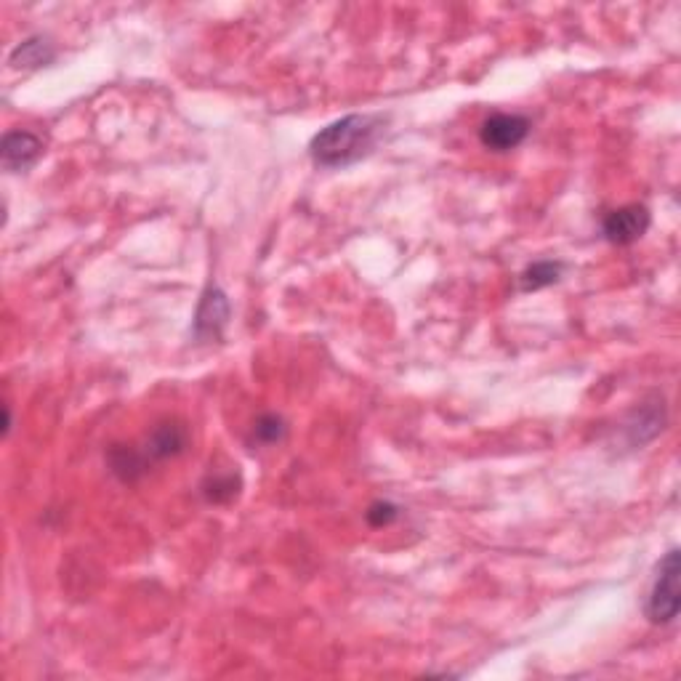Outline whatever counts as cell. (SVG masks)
Listing matches in <instances>:
<instances>
[{"instance_id": "2", "label": "cell", "mask_w": 681, "mask_h": 681, "mask_svg": "<svg viewBox=\"0 0 681 681\" xmlns=\"http://www.w3.org/2000/svg\"><path fill=\"white\" fill-rule=\"evenodd\" d=\"M681 554L679 548H671L658 564V575H655V583L650 588V596H647V618L655 623V626H668L679 618L681 610Z\"/></svg>"}, {"instance_id": "5", "label": "cell", "mask_w": 681, "mask_h": 681, "mask_svg": "<svg viewBox=\"0 0 681 681\" xmlns=\"http://www.w3.org/2000/svg\"><path fill=\"white\" fill-rule=\"evenodd\" d=\"M650 224V211L644 205H623V208H615L604 216L602 235L612 245H631L647 235Z\"/></svg>"}, {"instance_id": "11", "label": "cell", "mask_w": 681, "mask_h": 681, "mask_svg": "<svg viewBox=\"0 0 681 681\" xmlns=\"http://www.w3.org/2000/svg\"><path fill=\"white\" fill-rule=\"evenodd\" d=\"M240 487H243V479H240V474H235V471H227V474H208V477L203 479V485H200V493H203V498L208 503H229L235 501L237 495H240Z\"/></svg>"}, {"instance_id": "13", "label": "cell", "mask_w": 681, "mask_h": 681, "mask_svg": "<svg viewBox=\"0 0 681 681\" xmlns=\"http://www.w3.org/2000/svg\"><path fill=\"white\" fill-rule=\"evenodd\" d=\"M285 434H288L285 418L277 413H264L256 418V423H253L251 439L261 447H272V445H280L282 439H285Z\"/></svg>"}, {"instance_id": "1", "label": "cell", "mask_w": 681, "mask_h": 681, "mask_svg": "<svg viewBox=\"0 0 681 681\" xmlns=\"http://www.w3.org/2000/svg\"><path fill=\"white\" fill-rule=\"evenodd\" d=\"M384 131V115H346L314 136L309 144V157L320 168H346L368 157Z\"/></svg>"}, {"instance_id": "4", "label": "cell", "mask_w": 681, "mask_h": 681, "mask_svg": "<svg viewBox=\"0 0 681 681\" xmlns=\"http://www.w3.org/2000/svg\"><path fill=\"white\" fill-rule=\"evenodd\" d=\"M527 134H530V120L525 115L495 112L479 128V141H482V147L493 149V152H511L527 139Z\"/></svg>"}, {"instance_id": "14", "label": "cell", "mask_w": 681, "mask_h": 681, "mask_svg": "<svg viewBox=\"0 0 681 681\" xmlns=\"http://www.w3.org/2000/svg\"><path fill=\"white\" fill-rule=\"evenodd\" d=\"M365 519H368L370 527L381 530V527L394 525V522L400 519V509H397L392 501H376V503H370V506H368V511H365Z\"/></svg>"}, {"instance_id": "12", "label": "cell", "mask_w": 681, "mask_h": 681, "mask_svg": "<svg viewBox=\"0 0 681 681\" xmlns=\"http://www.w3.org/2000/svg\"><path fill=\"white\" fill-rule=\"evenodd\" d=\"M564 264L562 261H535L525 272L519 274V288L525 293H533V290H543L548 285L562 280Z\"/></svg>"}, {"instance_id": "3", "label": "cell", "mask_w": 681, "mask_h": 681, "mask_svg": "<svg viewBox=\"0 0 681 681\" xmlns=\"http://www.w3.org/2000/svg\"><path fill=\"white\" fill-rule=\"evenodd\" d=\"M229 314H232V306H229L227 293L216 285L205 290L200 304H197L195 322H192V333L200 344H211V341H219L224 328H227Z\"/></svg>"}, {"instance_id": "9", "label": "cell", "mask_w": 681, "mask_h": 681, "mask_svg": "<svg viewBox=\"0 0 681 681\" xmlns=\"http://www.w3.org/2000/svg\"><path fill=\"white\" fill-rule=\"evenodd\" d=\"M107 461H110L112 474L123 482H136L149 471V458L144 455V450H136V447H126V445H115L110 447L107 453Z\"/></svg>"}, {"instance_id": "7", "label": "cell", "mask_w": 681, "mask_h": 681, "mask_svg": "<svg viewBox=\"0 0 681 681\" xmlns=\"http://www.w3.org/2000/svg\"><path fill=\"white\" fill-rule=\"evenodd\" d=\"M184 447H187V429L176 421H165L149 434L144 455L149 458V463H155L184 453Z\"/></svg>"}, {"instance_id": "6", "label": "cell", "mask_w": 681, "mask_h": 681, "mask_svg": "<svg viewBox=\"0 0 681 681\" xmlns=\"http://www.w3.org/2000/svg\"><path fill=\"white\" fill-rule=\"evenodd\" d=\"M43 155V141L30 131H8L0 141V163L8 173L30 171Z\"/></svg>"}, {"instance_id": "10", "label": "cell", "mask_w": 681, "mask_h": 681, "mask_svg": "<svg viewBox=\"0 0 681 681\" xmlns=\"http://www.w3.org/2000/svg\"><path fill=\"white\" fill-rule=\"evenodd\" d=\"M666 423V410H663V400L652 402V405H642L634 413V421L628 423V437L631 445H644L652 437H658Z\"/></svg>"}, {"instance_id": "8", "label": "cell", "mask_w": 681, "mask_h": 681, "mask_svg": "<svg viewBox=\"0 0 681 681\" xmlns=\"http://www.w3.org/2000/svg\"><path fill=\"white\" fill-rule=\"evenodd\" d=\"M56 59V48L51 46V40L40 38V35H32V38L22 40L19 46L11 51L8 56V64L11 70H40Z\"/></svg>"}]
</instances>
